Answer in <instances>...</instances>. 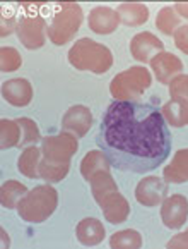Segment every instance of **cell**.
<instances>
[{"label":"cell","instance_id":"cell-1","mask_svg":"<svg viewBox=\"0 0 188 249\" xmlns=\"http://www.w3.org/2000/svg\"><path fill=\"white\" fill-rule=\"evenodd\" d=\"M96 143L118 170L147 174L170 157L171 132L159 108L115 100L103 114Z\"/></svg>","mask_w":188,"mask_h":249},{"label":"cell","instance_id":"cell-2","mask_svg":"<svg viewBox=\"0 0 188 249\" xmlns=\"http://www.w3.org/2000/svg\"><path fill=\"white\" fill-rule=\"evenodd\" d=\"M89 184H91V193H93L96 203L101 206L105 218L113 225L123 224L128 218L130 205L122 196V193H120L111 174L106 172V170L96 172L91 177Z\"/></svg>","mask_w":188,"mask_h":249},{"label":"cell","instance_id":"cell-3","mask_svg":"<svg viewBox=\"0 0 188 249\" xmlns=\"http://www.w3.org/2000/svg\"><path fill=\"white\" fill-rule=\"evenodd\" d=\"M82 9L74 2H62L51 7V14L47 21V33L51 43L65 45L76 36L82 24Z\"/></svg>","mask_w":188,"mask_h":249},{"label":"cell","instance_id":"cell-4","mask_svg":"<svg viewBox=\"0 0 188 249\" xmlns=\"http://www.w3.org/2000/svg\"><path fill=\"white\" fill-rule=\"evenodd\" d=\"M69 62L79 71L103 74L113 66V53L105 45L82 38L69 50Z\"/></svg>","mask_w":188,"mask_h":249},{"label":"cell","instance_id":"cell-5","mask_svg":"<svg viewBox=\"0 0 188 249\" xmlns=\"http://www.w3.org/2000/svg\"><path fill=\"white\" fill-rule=\"evenodd\" d=\"M58 206V193L51 186H38L28 191V195L19 201L17 213L24 222L41 224L53 215Z\"/></svg>","mask_w":188,"mask_h":249},{"label":"cell","instance_id":"cell-6","mask_svg":"<svg viewBox=\"0 0 188 249\" xmlns=\"http://www.w3.org/2000/svg\"><path fill=\"white\" fill-rule=\"evenodd\" d=\"M152 77L145 67H130L113 77L110 91L113 98L123 100V102H137L145 93V89L151 88Z\"/></svg>","mask_w":188,"mask_h":249},{"label":"cell","instance_id":"cell-7","mask_svg":"<svg viewBox=\"0 0 188 249\" xmlns=\"http://www.w3.org/2000/svg\"><path fill=\"white\" fill-rule=\"evenodd\" d=\"M45 30H47V21L40 12H34L29 5L28 11H24L17 19V28L16 33L21 43L29 50H36L45 45Z\"/></svg>","mask_w":188,"mask_h":249},{"label":"cell","instance_id":"cell-8","mask_svg":"<svg viewBox=\"0 0 188 249\" xmlns=\"http://www.w3.org/2000/svg\"><path fill=\"white\" fill-rule=\"evenodd\" d=\"M79 141L74 134L63 131L57 136H48L41 140V153L43 160L50 163H70V158L76 155Z\"/></svg>","mask_w":188,"mask_h":249},{"label":"cell","instance_id":"cell-9","mask_svg":"<svg viewBox=\"0 0 188 249\" xmlns=\"http://www.w3.org/2000/svg\"><path fill=\"white\" fill-rule=\"evenodd\" d=\"M161 220L168 229H181L188 220V199L181 195H173L161 203Z\"/></svg>","mask_w":188,"mask_h":249},{"label":"cell","instance_id":"cell-10","mask_svg":"<svg viewBox=\"0 0 188 249\" xmlns=\"http://www.w3.org/2000/svg\"><path fill=\"white\" fill-rule=\"evenodd\" d=\"M168 184L159 177H145L135 187V198L144 206H159L166 199Z\"/></svg>","mask_w":188,"mask_h":249},{"label":"cell","instance_id":"cell-11","mask_svg":"<svg viewBox=\"0 0 188 249\" xmlns=\"http://www.w3.org/2000/svg\"><path fill=\"white\" fill-rule=\"evenodd\" d=\"M93 125V114L91 110L84 105H74L65 112L62 119V127L63 131L70 132L76 138H84L89 132Z\"/></svg>","mask_w":188,"mask_h":249},{"label":"cell","instance_id":"cell-12","mask_svg":"<svg viewBox=\"0 0 188 249\" xmlns=\"http://www.w3.org/2000/svg\"><path fill=\"white\" fill-rule=\"evenodd\" d=\"M130 52L139 62H151L156 55L164 52V43L152 33H139L132 38Z\"/></svg>","mask_w":188,"mask_h":249},{"label":"cell","instance_id":"cell-13","mask_svg":"<svg viewBox=\"0 0 188 249\" xmlns=\"http://www.w3.org/2000/svg\"><path fill=\"white\" fill-rule=\"evenodd\" d=\"M151 67L161 85H170L183 71V62L170 52H161L151 60Z\"/></svg>","mask_w":188,"mask_h":249},{"label":"cell","instance_id":"cell-14","mask_svg":"<svg viewBox=\"0 0 188 249\" xmlns=\"http://www.w3.org/2000/svg\"><path fill=\"white\" fill-rule=\"evenodd\" d=\"M2 96L14 107H26L33 100V86L24 77L9 79L2 85Z\"/></svg>","mask_w":188,"mask_h":249},{"label":"cell","instance_id":"cell-15","mask_svg":"<svg viewBox=\"0 0 188 249\" xmlns=\"http://www.w3.org/2000/svg\"><path fill=\"white\" fill-rule=\"evenodd\" d=\"M118 24V12L110 7H94L89 14V28L98 35H111Z\"/></svg>","mask_w":188,"mask_h":249},{"label":"cell","instance_id":"cell-16","mask_svg":"<svg viewBox=\"0 0 188 249\" xmlns=\"http://www.w3.org/2000/svg\"><path fill=\"white\" fill-rule=\"evenodd\" d=\"M77 241L84 246H98L105 239V227L96 218H84L76 229Z\"/></svg>","mask_w":188,"mask_h":249},{"label":"cell","instance_id":"cell-17","mask_svg":"<svg viewBox=\"0 0 188 249\" xmlns=\"http://www.w3.org/2000/svg\"><path fill=\"white\" fill-rule=\"evenodd\" d=\"M164 180L171 184L188 182V148L176 151L168 167H164Z\"/></svg>","mask_w":188,"mask_h":249},{"label":"cell","instance_id":"cell-18","mask_svg":"<svg viewBox=\"0 0 188 249\" xmlns=\"http://www.w3.org/2000/svg\"><path fill=\"white\" fill-rule=\"evenodd\" d=\"M43 153H41V148L38 146H29L24 148L17 160V169L22 176L29 177V179H36L40 177V163Z\"/></svg>","mask_w":188,"mask_h":249},{"label":"cell","instance_id":"cell-19","mask_svg":"<svg viewBox=\"0 0 188 249\" xmlns=\"http://www.w3.org/2000/svg\"><path fill=\"white\" fill-rule=\"evenodd\" d=\"M110 169H111V161L103 151H89L80 161V174L86 180H91L94 174L101 172V170L110 172Z\"/></svg>","mask_w":188,"mask_h":249},{"label":"cell","instance_id":"cell-20","mask_svg":"<svg viewBox=\"0 0 188 249\" xmlns=\"http://www.w3.org/2000/svg\"><path fill=\"white\" fill-rule=\"evenodd\" d=\"M161 112L168 124L173 127H183L188 124V102L185 100H170L163 105Z\"/></svg>","mask_w":188,"mask_h":249},{"label":"cell","instance_id":"cell-21","mask_svg":"<svg viewBox=\"0 0 188 249\" xmlns=\"http://www.w3.org/2000/svg\"><path fill=\"white\" fill-rule=\"evenodd\" d=\"M120 21L127 26H141L149 19V9L144 4H122L116 9Z\"/></svg>","mask_w":188,"mask_h":249},{"label":"cell","instance_id":"cell-22","mask_svg":"<svg viewBox=\"0 0 188 249\" xmlns=\"http://www.w3.org/2000/svg\"><path fill=\"white\" fill-rule=\"evenodd\" d=\"M28 195V187L24 184L17 182V180H7V182L2 184V189H0V201L4 208H17L19 201H21L24 196Z\"/></svg>","mask_w":188,"mask_h":249},{"label":"cell","instance_id":"cell-23","mask_svg":"<svg viewBox=\"0 0 188 249\" xmlns=\"http://www.w3.org/2000/svg\"><path fill=\"white\" fill-rule=\"evenodd\" d=\"M22 138L21 125L17 121H9V119H2L0 121V146L2 150H9V148L19 146Z\"/></svg>","mask_w":188,"mask_h":249},{"label":"cell","instance_id":"cell-24","mask_svg":"<svg viewBox=\"0 0 188 249\" xmlns=\"http://www.w3.org/2000/svg\"><path fill=\"white\" fill-rule=\"evenodd\" d=\"M110 246L113 249H139L142 246V235L134 229L115 232L110 239Z\"/></svg>","mask_w":188,"mask_h":249},{"label":"cell","instance_id":"cell-25","mask_svg":"<svg viewBox=\"0 0 188 249\" xmlns=\"http://www.w3.org/2000/svg\"><path fill=\"white\" fill-rule=\"evenodd\" d=\"M70 170V163H50V161L41 158L40 163V177L48 182H60L62 179H65L67 174Z\"/></svg>","mask_w":188,"mask_h":249},{"label":"cell","instance_id":"cell-26","mask_svg":"<svg viewBox=\"0 0 188 249\" xmlns=\"http://www.w3.org/2000/svg\"><path fill=\"white\" fill-rule=\"evenodd\" d=\"M156 26H157L164 35L171 36V35H174L178 26H180V16L176 14V11H174L173 7H164V9H161L157 18H156Z\"/></svg>","mask_w":188,"mask_h":249},{"label":"cell","instance_id":"cell-27","mask_svg":"<svg viewBox=\"0 0 188 249\" xmlns=\"http://www.w3.org/2000/svg\"><path fill=\"white\" fill-rule=\"evenodd\" d=\"M16 121H17L19 125H21V131H22L21 143H19V146H21L22 150H24V148L33 146L34 143H38V141L41 140L40 129H38V125L34 121H31V119H28V117L16 119Z\"/></svg>","mask_w":188,"mask_h":249},{"label":"cell","instance_id":"cell-28","mask_svg":"<svg viewBox=\"0 0 188 249\" xmlns=\"http://www.w3.org/2000/svg\"><path fill=\"white\" fill-rule=\"evenodd\" d=\"M21 66V53L12 47H2V50H0V69H2V72H14Z\"/></svg>","mask_w":188,"mask_h":249},{"label":"cell","instance_id":"cell-29","mask_svg":"<svg viewBox=\"0 0 188 249\" xmlns=\"http://www.w3.org/2000/svg\"><path fill=\"white\" fill-rule=\"evenodd\" d=\"M170 95L171 100H185L188 102V76L180 74L170 83Z\"/></svg>","mask_w":188,"mask_h":249},{"label":"cell","instance_id":"cell-30","mask_svg":"<svg viewBox=\"0 0 188 249\" xmlns=\"http://www.w3.org/2000/svg\"><path fill=\"white\" fill-rule=\"evenodd\" d=\"M174 45L180 48L183 53L188 55V24L180 26L176 31H174Z\"/></svg>","mask_w":188,"mask_h":249},{"label":"cell","instance_id":"cell-31","mask_svg":"<svg viewBox=\"0 0 188 249\" xmlns=\"http://www.w3.org/2000/svg\"><path fill=\"white\" fill-rule=\"evenodd\" d=\"M166 246H168V249H188V231L174 235Z\"/></svg>","mask_w":188,"mask_h":249},{"label":"cell","instance_id":"cell-32","mask_svg":"<svg viewBox=\"0 0 188 249\" xmlns=\"http://www.w3.org/2000/svg\"><path fill=\"white\" fill-rule=\"evenodd\" d=\"M174 11H176V14L180 18L188 19V2H178V4H174Z\"/></svg>","mask_w":188,"mask_h":249},{"label":"cell","instance_id":"cell-33","mask_svg":"<svg viewBox=\"0 0 188 249\" xmlns=\"http://www.w3.org/2000/svg\"><path fill=\"white\" fill-rule=\"evenodd\" d=\"M2 241H4V248H7V246L11 244V242H9V235H7V232H5L4 229H2Z\"/></svg>","mask_w":188,"mask_h":249}]
</instances>
